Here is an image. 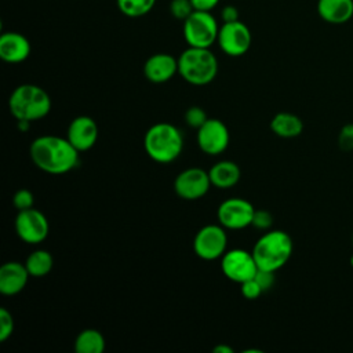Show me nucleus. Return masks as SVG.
I'll return each mask as SVG.
<instances>
[{"mask_svg":"<svg viewBox=\"0 0 353 353\" xmlns=\"http://www.w3.org/2000/svg\"><path fill=\"white\" fill-rule=\"evenodd\" d=\"M79 153L68 138L57 135L37 137L29 148V154L34 165L54 175L73 170L79 164Z\"/></svg>","mask_w":353,"mask_h":353,"instance_id":"nucleus-1","label":"nucleus"},{"mask_svg":"<svg viewBox=\"0 0 353 353\" xmlns=\"http://www.w3.org/2000/svg\"><path fill=\"white\" fill-rule=\"evenodd\" d=\"M143 148L152 160L167 164L179 157L183 149V137L174 124L156 123L146 131Z\"/></svg>","mask_w":353,"mask_h":353,"instance_id":"nucleus-2","label":"nucleus"},{"mask_svg":"<svg viewBox=\"0 0 353 353\" xmlns=\"http://www.w3.org/2000/svg\"><path fill=\"white\" fill-rule=\"evenodd\" d=\"M294 244L284 230H269L263 233L252 247V255L259 269L277 272L292 255Z\"/></svg>","mask_w":353,"mask_h":353,"instance_id":"nucleus-3","label":"nucleus"},{"mask_svg":"<svg viewBox=\"0 0 353 353\" xmlns=\"http://www.w3.org/2000/svg\"><path fill=\"white\" fill-rule=\"evenodd\" d=\"M178 73L192 85H205L218 73V59L210 48L189 47L178 57Z\"/></svg>","mask_w":353,"mask_h":353,"instance_id":"nucleus-4","label":"nucleus"},{"mask_svg":"<svg viewBox=\"0 0 353 353\" xmlns=\"http://www.w3.org/2000/svg\"><path fill=\"white\" fill-rule=\"evenodd\" d=\"M8 108L17 120L36 121L51 110V99L44 88L36 84H21L10 95Z\"/></svg>","mask_w":353,"mask_h":353,"instance_id":"nucleus-5","label":"nucleus"},{"mask_svg":"<svg viewBox=\"0 0 353 353\" xmlns=\"http://www.w3.org/2000/svg\"><path fill=\"white\" fill-rule=\"evenodd\" d=\"M182 23V34L189 47L210 48L216 43L219 25L211 11L194 10Z\"/></svg>","mask_w":353,"mask_h":353,"instance_id":"nucleus-6","label":"nucleus"},{"mask_svg":"<svg viewBox=\"0 0 353 353\" xmlns=\"http://www.w3.org/2000/svg\"><path fill=\"white\" fill-rule=\"evenodd\" d=\"M228 236L225 228L219 225H205L194 236V254L204 261H214L222 258L226 252Z\"/></svg>","mask_w":353,"mask_h":353,"instance_id":"nucleus-7","label":"nucleus"},{"mask_svg":"<svg viewBox=\"0 0 353 353\" xmlns=\"http://www.w3.org/2000/svg\"><path fill=\"white\" fill-rule=\"evenodd\" d=\"M216 43L222 52L226 55L241 57L250 50L252 36L248 26L240 19L233 22H223L219 26Z\"/></svg>","mask_w":353,"mask_h":353,"instance_id":"nucleus-8","label":"nucleus"},{"mask_svg":"<svg viewBox=\"0 0 353 353\" xmlns=\"http://www.w3.org/2000/svg\"><path fill=\"white\" fill-rule=\"evenodd\" d=\"M15 232L22 241L28 244H39L47 239L50 225L47 216L32 207L18 211L15 218Z\"/></svg>","mask_w":353,"mask_h":353,"instance_id":"nucleus-9","label":"nucleus"},{"mask_svg":"<svg viewBox=\"0 0 353 353\" xmlns=\"http://www.w3.org/2000/svg\"><path fill=\"white\" fill-rule=\"evenodd\" d=\"M221 269L226 279L234 283H244L252 279L258 270V265L252 252L241 248L226 251L221 258Z\"/></svg>","mask_w":353,"mask_h":353,"instance_id":"nucleus-10","label":"nucleus"},{"mask_svg":"<svg viewBox=\"0 0 353 353\" xmlns=\"http://www.w3.org/2000/svg\"><path fill=\"white\" fill-rule=\"evenodd\" d=\"M254 212L255 208L248 200L241 197H232L219 204L216 216L225 229L239 230L251 226Z\"/></svg>","mask_w":353,"mask_h":353,"instance_id":"nucleus-11","label":"nucleus"},{"mask_svg":"<svg viewBox=\"0 0 353 353\" xmlns=\"http://www.w3.org/2000/svg\"><path fill=\"white\" fill-rule=\"evenodd\" d=\"M229 141V130L219 119H207V121L197 130V145L205 154H221L226 150Z\"/></svg>","mask_w":353,"mask_h":353,"instance_id":"nucleus-12","label":"nucleus"},{"mask_svg":"<svg viewBox=\"0 0 353 353\" xmlns=\"http://www.w3.org/2000/svg\"><path fill=\"white\" fill-rule=\"evenodd\" d=\"M211 181L208 172L192 167L179 172L174 181L175 193L183 200H199L210 190Z\"/></svg>","mask_w":353,"mask_h":353,"instance_id":"nucleus-13","label":"nucleus"},{"mask_svg":"<svg viewBox=\"0 0 353 353\" xmlns=\"http://www.w3.org/2000/svg\"><path fill=\"white\" fill-rule=\"evenodd\" d=\"M98 135V125L95 120L90 116L74 117L70 121L66 132V138L79 152H85L91 149L97 143Z\"/></svg>","mask_w":353,"mask_h":353,"instance_id":"nucleus-14","label":"nucleus"},{"mask_svg":"<svg viewBox=\"0 0 353 353\" xmlns=\"http://www.w3.org/2000/svg\"><path fill=\"white\" fill-rule=\"evenodd\" d=\"M178 73V58L167 52L150 55L143 63L145 77L156 84L171 80Z\"/></svg>","mask_w":353,"mask_h":353,"instance_id":"nucleus-15","label":"nucleus"},{"mask_svg":"<svg viewBox=\"0 0 353 353\" xmlns=\"http://www.w3.org/2000/svg\"><path fill=\"white\" fill-rule=\"evenodd\" d=\"M29 40L18 32H4L0 36V58L7 63L23 62L30 55Z\"/></svg>","mask_w":353,"mask_h":353,"instance_id":"nucleus-16","label":"nucleus"},{"mask_svg":"<svg viewBox=\"0 0 353 353\" xmlns=\"http://www.w3.org/2000/svg\"><path fill=\"white\" fill-rule=\"evenodd\" d=\"M29 272L21 262H6L0 268V292L3 295H15L21 292L29 279Z\"/></svg>","mask_w":353,"mask_h":353,"instance_id":"nucleus-17","label":"nucleus"},{"mask_svg":"<svg viewBox=\"0 0 353 353\" xmlns=\"http://www.w3.org/2000/svg\"><path fill=\"white\" fill-rule=\"evenodd\" d=\"M317 14L328 23L341 25L353 17V0H317Z\"/></svg>","mask_w":353,"mask_h":353,"instance_id":"nucleus-18","label":"nucleus"},{"mask_svg":"<svg viewBox=\"0 0 353 353\" xmlns=\"http://www.w3.org/2000/svg\"><path fill=\"white\" fill-rule=\"evenodd\" d=\"M210 181L211 185L218 188V189H229L232 186H234L241 175L240 167L230 160H222L215 163L210 171Z\"/></svg>","mask_w":353,"mask_h":353,"instance_id":"nucleus-19","label":"nucleus"},{"mask_svg":"<svg viewBox=\"0 0 353 353\" xmlns=\"http://www.w3.org/2000/svg\"><path fill=\"white\" fill-rule=\"evenodd\" d=\"M270 130L280 138H295L303 131V121L290 112H279L270 120Z\"/></svg>","mask_w":353,"mask_h":353,"instance_id":"nucleus-20","label":"nucleus"},{"mask_svg":"<svg viewBox=\"0 0 353 353\" xmlns=\"http://www.w3.org/2000/svg\"><path fill=\"white\" fill-rule=\"evenodd\" d=\"M105 350V338L95 328L83 330L74 341L76 353H102Z\"/></svg>","mask_w":353,"mask_h":353,"instance_id":"nucleus-21","label":"nucleus"},{"mask_svg":"<svg viewBox=\"0 0 353 353\" xmlns=\"http://www.w3.org/2000/svg\"><path fill=\"white\" fill-rule=\"evenodd\" d=\"M25 266L30 276L44 277L51 272L54 266V258L46 250H36L29 254V256L25 261Z\"/></svg>","mask_w":353,"mask_h":353,"instance_id":"nucleus-22","label":"nucleus"},{"mask_svg":"<svg viewBox=\"0 0 353 353\" xmlns=\"http://www.w3.org/2000/svg\"><path fill=\"white\" fill-rule=\"evenodd\" d=\"M156 4V0H116L119 11L128 18H141L149 14Z\"/></svg>","mask_w":353,"mask_h":353,"instance_id":"nucleus-23","label":"nucleus"},{"mask_svg":"<svg viewBox=\"0 0 353 353\" xmlns=\"http://www.w3.org/2000/svg\"><path fill=\"white\" fill-rule=\"evenodd\" d=\"M194 11L190 0H171L170 3V14L172 18L178 21H185Z\"/></svg>","mask_w":353,"mask_h":353,"instance_id":"nucleus-24","label":"nucleus"},{"mask_svg":"<svg viewBox=\"0 0 353 353\" xmlns=\"http://www.w3.org/2000/svg\"><path fill=\"white\" fill-rule=\"evenodd\" d=\"M14 331V317L6 309L0 307V342H6Z\"/></svg>","mask_w":353,"mask_h":353,"instance_id":"nucleus-25","label":"nucleus"},{"mask_svg":"<svg viewBox=\"0 0 353 353\" xmlns=\"http://www.w3.org/2000/svg\"><path fill=\"white\" fill-rule=\"evenodd\" d=\"M207 114L205 112L200 108V106H190L186 112H185V121L192 127L199 130L205 121H207Z\"/></svg>","mask_w":353,"mask_h":353,"instance_id":"nucleus-26","label":"nucleus"},{"mask_svg":"<svg viewBox=\"0 0 353 353\" xmlns=\"http://www.w3.org/2000/svg\"><path fill=\"white\" fill-rule=\"evenodd\" d=\"M12 203H14V207H15L18 211L28 210V208H32V207H33L34 196H33V193H32L30 190H28V189H19V190L14 194Z\"/></svg>","mask_w":353,"mask_h":353,"instance_id":"nucleus-27","label":"nucleus"},{"mask_svg":"<svg viewBox=\"0 0 353 353\" xmlns=\"http://www.w3.org/2000/svg\"><path fill=\"white\" fill-rule=\"evenodd\" d=\"M338 146L343 152L353 150V123L345 124L338 134Z\"/></svg>","mask_w":353,"mask_h":353,"instance_id":"nucleus-28","label":"nucleus"},{"mask_svg":"<svg viewBox=\"0 0 353 353\" xmlns=\"http://www.w3.org/2000/svg\"><path fill=\"white\" fill-rule=\"evenodd\" d=\"M272 225H273V216L269 211L255 210L251 226H254L258 230H269Z\"/></svg>","mask_w":353,"mask_h":353,"instance_id":"nucleus-29","label":"nucleus"},{"mask_svg":"<svg viewBox=\"0 0 353 353\" xmlns=\"http://www.w3.org/2000/svg\"><path fill=\"white\" fill-rule=\"evenodd\" d=\"M276 272H272V270H265V269H259L256 270L254 279L256 280V283L261 285L262 291H268L273 287L274 281H276V276H274Z\"/></svg>","mask_w":353,"mask_h":353,"instance_id":"nucleus-30","label":"nucleus"},{"mask_svg":"<svg viewBox=\"0 0 353 353\" xmlns=\"http://www.w3.org/2000/svg\"><path fill=\"white\" fill-rule=\"evenodd\" d=\"M262 292L263 291H262L261 285L256 283V280L254 277L241 283V294L245 299H250V301L256 299Z\"/></svg>","mask_w":353,"mask_h":353,"instance_id":"nucleus-31","label":"nucleus"},{"mask_svg":"<svg viewBox=\"0 0 353 353\" xmlns=\"http://www.w3.org/2000/svg\"><path fill=\"white\" fill-rule=\"evenodd\" d=\"M221 18L223 22H233V21H239L240 19V12L237 10L236 6L228 4L221 10Z\"/></svg>","mask_w":353,"mask_h":353,"instance_id":"nucleus-32","label":"nucleus"},{"mask_svg":"<svg viewBox=\"0 0 353 353\" xmlns=\"http://www.w3.org/2000/svg\"><path fill=\"white\" fill-rule=\"evenodd\" d=\"M193 8L197 11H212L221 0H190Z\"/></svg>","mask_w":353,"mask_h":353,"instance_id":"nucleus-33","label":"nucleus"},{"mask_svg":"<svg viewBox=\"0 0 353 353\" xmlns=\"http://www.w3.org/2000/svg\"><path fill=\"white\" fill-rule=\"evenodd\" d=\"M30 123L32 121H28V120H17V127L21 132H26L30 128Z\"/></svg>","mask_w":353,"mask_h":353,"instance_id":"nucleus-34","label":"nucleus"},{"mask_svg":"<svg viewBox=\"0 0 353 353\" xmlns=\"http://www.w3.org/2000/svg\"><path fill=\"white\" fill-rule=\"evenodd\" d=\"M214 353H233V347L228 345H218L214 347Z\"/></svg>","mask_w":353,"mask_h":353,"instance_id":"nucleus-35","label":"nucleus"},{"mask_svg":"<svg viewBox=\"0 0 353 353\" xmlns=\"http://www.w3.org/2000/svg\"><path fill=\"white\" fill-rule=\"evenodd\" d=\"M349 262H350V266L353 268V254H352V256L349 258Z\"/></svg>","mask_w":353,"mask_h":353,"instance_id":"nucleus-36","label":"nucleus"},{"mask_svg":"<svg viewBox=\"0 0 353 353\" xmlns=\"http://www.w3.org/2000/svg\"><path fill=\"white\" fill-rule=\"evenodd\" d=\"M352 244H353V234H352Z\"/></svg>","mask_w":353,"mask_h":353,"instance_id":"nucleus-37","label":"nucleus"}]
</instances>
